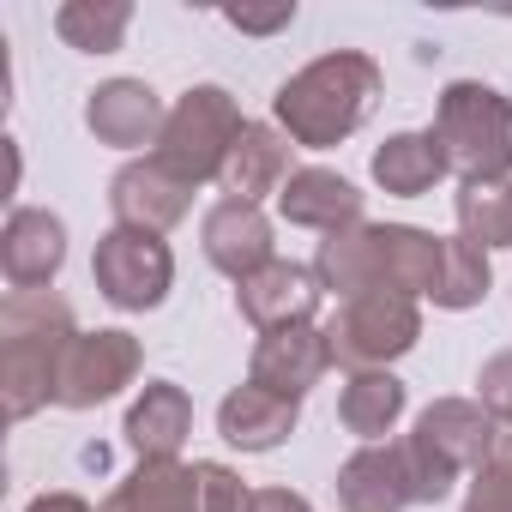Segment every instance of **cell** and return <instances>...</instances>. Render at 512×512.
Masks as SVG:
<instances>
[{
  "instance_id": "52a82bcc",
  "label": "cell",
  "mask_w": 512,
  "mask_h": 512,
  "mask_svg": "<svg viewBox=\"0 0 512 512\" xmlns=\"http://www.w3.org/2000/svg\"><path fill=\"white\" fill-rule=\"evenodd\" d=\"M91 278H97V290H103L115 308L145 314V308H157V302L169 296V284H175V253H169L163 235L115 223V229L97 241V253H91Z\"/></svg>"
},
{
  "instance_id": "cb8c5ba5",
  "label": "cell",
  "mask_w": 512,
  "mask_h": 512,
  "mask_svg": "<svg viewBox=\"0 0 512 512\" xmlns=\"http://www.w3.org/2000/svg\"><path fill=\"white\" fill-rule=\"evenodd\" d=\"M314 278H320V290H332L338 302L368 296V290H374V223H350V229L326 235L320 253H314Z\"/></svg>"
},
{
  "instance_id": "e0dca14e",
  "label": "cell",
  "mask_w": 512,
  "mask_h": 512,
  "mask_svg": "<svg viewBox=\"0 0 512 512\" xmlns=\"http://www.w3.org/2000/svg\"><path fill=\"white\" fill-rule=\"evenodd\" d=\"M302 422V404L284 398V392H266V386H235L223 404H217V434L235 446V452H272L296 434Z\"/></svg>"
},
{
  "instance_id": "4fadbf2b",
  "label": "cell",
  "mask_w": 512,
  "mask_h": 512,
  "mask_svg": "<svg viewBox=\"0 0 512 512\" xmlns=\"http://www.w3.org/2000/svg\"><path fill=\"white\" fill-rule=\"evenodd\" d=\"M440 266H446V241L410 223H374V290H398V296H434L440 290Z\"/></svg>"
},
{
  "instance_id": "f546056e",
  "label": "cell",
  "mask_w": 512,
  "mask_h": 512,
  "mask_svg": "<svg viewBox=\"0 0 512 512\" xmlns=\"http://www.w3.org/2000/svg\"><path fill=\"white\" fill-rule=\"evenodd\" d=\"M464 512H512V458H488L476 470Z\"/></svg>"
},
{
  "instance_id": "1f68e13d",
  "label": "cell",
  "mask_w": 512,
  "mask_h": 512,
  "mask_svg": "<svg viewBox=\"0 0 512 512\" xmlns=\"http://www.w3.org/2000/svg\"><path fill=\"white\" fill-rule=\"evenodd\" d=\"M247 512H314V506H308L302 494H290V488H260Z\"/></svg>"
},
{
  "instance_id": "3957f363",
  "label": "cell",
  "mask_w": 512,
  "mask_h": 512,
  "mask_svg": "<svg viewBox=\"0 0 512 512\" xmlns=\"http://www.w3.org/2000/svg\"><path fill=\"white\" fill-rule=\"evenodd\" d=\"M494 416L470 398H440L422 410L416 434H404V458H410V482H416V506L440 500L464 470H482L494 458Z\"/></svg>"
},
{
  "instance_id": "6da1fadb",
  "label": "cell",
  "mask_w": 512,
  "mask_h": 512,
  "mask_svg": "<svg viewBox=\"0 0 512 512\" xmlns=\"http://www.w3.org/2000/svg\"><path fill=\"white\" fill-rule=\"evenodd\" d=\"M374 97H380V67H374V55L332 49V55L308 61L296 79H284L272 115H278V127L290 133V145L332 151V145H344V139L368 121Z\"/></svg>"
},
{
  "instance_id": "ba28073f",
  "label": "cell",
  "mask_w": 512,
  "mask_h": 512,
  "mask_svg": "<svg viewBox=\"0 0 512 512\" xmlns=\"http://www.w3.org/2000/svg\"><path fill=\"white\" fill-rule=\"evenodd\" d=\"M133 374H139V338L133 332H79L55 362V404L91 410V404L115 398L121 386H133Z\"/></svg>"
},
{
  "instance_id": "7c38bea8",
  "label": "cell",
  "mask_w": 512,
  "mask_h": 512,
  "mask_svg": "<svg viewBox=\"0 0 512 512\" xmlns=\"http://www.w3.org/2000/svg\"><path fill=\"white\" fill-rule=\"evenodd\" d=\"M109 205H115V223L163 235V229H175V223L187 217L193 187H187L175 169H163L157 157H145V163H127V169L109 181Z\"/></svg>"
},
{
  "instance_id": "8992f818",
  "label": "cell",
  "mask_w": 512,
  "mask_h": 512,
  "mask_svg": "<svg viewBox=\"0 0 512 512\" xmlns=\"http://www.w3.org/2000/svg\"><path fill=\"white\" fill-rule=\"evenodd\" d=\"M326 338H332V362H344L350 374H374V368L398 362L404 350H416L422 314L398 290H368L356 302H338Z\"/></svg>"
},
{
  "instance_id": "9a60e30c",
  "label": "cell",
  "mask_w": 512,
  "mask_h": 512,
  "mask_svg": "<svg viewBox=\"0 0 512 512\" xmlns=\"http://www.w3.org/2000/svg\"><path fill=\"white\" fill-rule=\"evenodd\" d=\"M67 260V229L55 211H37V205H19L0 229V266H7V284L13 290H49L55 272Z\"/></svg>"
},
{
  "instance_id": "d6986e66",
  "label": "cell",
  "mask_w": 512,
  "mask_h": 512,
  "mask_svg": "<svg viewBox=\"0 0 512 512\" xmlns=\"http://www.w3.org/2000/svg\"><path fill=\"white\" fill-rule=\"evenodd\" d=\"M284 181H290V133L278 121H247V133L235 139L229 169H223L229 199L260 205L266 193H284Z\"/></svg>"
},
{
  "instance_id": "ac0fdd59",
  "label": "cell",
  "mask_w": 512,
  "mask_h": 512,
  "mask_svg": "<svg viewBox=\"0 0 512 512\" xmlns=\"http://www.w3.org/2000/svg\"><path fill=\"white\" fill-rule=\"evenodd\" d=\"M278 211H284V223H296V229L338 235V229L362 223V193H356V181H344V175H332V169H296V175L284 181V193H278Z\"/></svg>"
},
{
  "instance_id": "603a6c76",
  "label": "cell",
  "mask_w": 512,
  "mask_h": 512,
  "mask_svg": "<svg viewBox=\"0 0 512 512\" xmlns=\"http://www.w3.org/2000/svg\"><path fill=\"white\" fill-rule=\"evenodd\" d=\"M338 416H344V428H350L362 446H380V440L398 428V416H404V380L386 374V368L350 374V386H344V398H338Z\"/></svg>"
},
{
  "instance_id": "44dd1931",
  "label": "cell",
  "mask_w": 512,
  "mask_h": 512,
  "mask_svg": "<svg viewBox=\"0 0 512 512\" xmlns=\"http://www.w3.org/2000/svg\"><path fill=\"white\" fill-rule=\"evenodd\" d=\"M446 175H452V157H446V145H440L434 127L428 133H392L374 151V181L386 193H398V199H416V193L440 187Z\"/></svg>"
},
{
  "instance_id": "2e32d148",
  "label": "cell",
  "mask_w": 512,
  "mask_h": 512,
  "mask_svg": "<svg viewBox=\"0 0 512 512\" xmlns=\"http://www.w3.org/2000/svg\"><path fill=\"white\" fill-rule=\"evenodd\" d=\"M338 500H344V512H404V506H416L404 440H380V446H362L356 458H344Z\"/></svg>"
},
{
  "instance_id": "9c48e42d",
  "label": "cell",
  "mask_w": 512,
  "mask_h": 512,
  "mask_svg": "<svg viewBox=\"0 0 512 512\" xmlns=\"http://www.w3.org/2000/svg\"><path fill=\"white\" fill-rule=\"evenodd\" d=\"M326 368H332V338H326V326H284V332H260L253 362H247V380L302 404V392L320 386Z\"/></svg>"
},
{
  "instance_id": "7402d4cb",
  "label": "cell",
  "mask_w": 512,
  "mask_h": 512,
  "mask_svg": "<svg viewBox=\"0 0 512 512\" xmlns=\"http://www.w3.org/2000/svg\"><path fill=\"white\" fill-rule=\"evenodd\" d=\"M103 512H199V470L175 458H139V470L103 500Z\"/></svg>"
},
{
  "instance_id": "277c9868",
  "label": "cell",
  "mask_w": 512,
  "mask_h": 512,
  "mask_svg": "<svg viewBox=\"0 0 512 512\" xmlns=\"http://www.w3.org/2000/svg\"><path fill=\"white\" fill-rule=\"evenodd\" d=\"M434 133L464 181H506L512 175V97H500L476 79H458L440 91Z\"/></svg>"
},
{
  "instance_id": "ffe728a7",
  "label": "cell",
  "mask_w": 512,
  "mask_h": 512,
  "mask_svg": "<svg viewBox=\"0 0 512 512\" xmlns=\"http://www.w3.org/2000/svg\"><path fill=\"white\" fill-rule=\"evenodd\" d=\"M187 428H193L187 392H181L175 380H145V392L133 398L121 434H127V446H133L139 458H175L181 440H187Z\"/></svg>"
},
{
  "instance_id": "d6a6232c",
  "label": "cell",
  "mask_w": 512,
  "mask_h": 512,
  "mask_svg": "<svg viewBox=\"0 0 512 512\" xmlns=\"http://www.w3.org/2000/svg\"><path fill=\"white\" fill-rule=\"evenodd\" d=\"M25 512H97V506H91V500H79V494H67V488H61V494H37V500H31V506H25Z\"/></svg>"
},
{
  "instance_id": "8fae6325",
  "label": "cell",
  "mask_w": 512,
  "mask_h": 512,
  "mask_svg": "<svg viewBox=\"0 0 512 512\" xmlns=\"http://www.w3.org/2000/svg\"><path fill=\"white\" fill-rule=\"evenodd\" d=\"M235 308H241V320H247V326H260V332L314 326V308H320V278H314V266L272 260L266 272H253V278L235 290Z\"/></svg>"
},
{
  "instance_id": "484cf974",
  "label": "cell",
  "mask_w": 512,
  "mask_h": 512,
  "mask_svg": "<svg viewBox=\"0 0 512 512\" xmlns=\"http://www.w3.org/2000/svg\"><path fill=\"white\" fill-rule=\"evenodd\" d=\"M458 235L470 247H512V187L506 181H464L458 187Z\"/></svg>"
},
{
  "instance_id": "d4e9b609",
  "label": "cell",
  "mask_w": 512,
  "mask_h": 512,
  "mask_svg": "<svg viewBox=\"0 0 512 512\" xmlns=\"http://www.w3.org/2000/svg\"><path fill=\"white\" fill-rule=\"evenodd\" d=\"M133 25V7L127 0H67L55 13V31L67 49H85V55H115L121 37Z\"/></svg>"
},
{
  "instance_id": "5b68a950",
  "label": "cell",
  "mask_w": 512,
  "mask_h": 512,
  "mask_svg": "<svg viewBox=\"0 0 512 512\" xmlns=\"http://www.w3.org/2000/svg\"><path fill=\"white\" fill-rule=\"evenodd\" d=\"M241 133H247V121H241L235 97H229L223 85H193V91L169 109L163 139H157L151 157H157L163 169H175L187 187H205V181H223L229 151H235Z\"/></svg>"
},
{
  "instance_id": "f1b7e54d",
  "label": "cell",
  "mask_w": 512,
  "mask_h": 512,
  "mask_svg": "<svg viewBox=\"0 0 512 512\" xmlns=\"http://www.w3.org/2000/svg\"><path fill=\"white\" fill-rule=\"evenodd\" d=\"M476 404L494 416V422H512V350L488 356L482 374H476Z\"/></svg>"
},
{
  "instance_id": "83f0119b",
  "label": "cell",
  "mask_w": 512,
  "mask_h": 512,
  "mask_svg": "<svg viewBox=\"0 0 512 512\" xmlns=\"http://www.w3.org/2000/svg\"><path fill=\"white\" fill-rule=\"evenodd\" d=\"M199 470V512H247L253 494L241 488V476L229 464H193Z\"/></svg>"
},
{
  "instance_id": "7a4b0ae2",
  "label": "cell",
  "mask_w": 512,
  "mask_h": 512,
  "mask_svg": "<svg viewBox=\"0 0 512 512\" xmlns=\"http://www.w3.org/2000/svg\"><path fill=\"white\" fill-rule=\"evenodd\" d=\"M79 338L73 308L55 290H13L0 308V392L7 416L25 422L55 398V362Z\"/></svg>"
},
{
  "instance_id": "5bb4252c",
  "label": "cell",
  "mask_w": 512,
  "mask_h": 512,
  "mask_svg": "<svg viewBox=\"0 0 512 512\" xmlns=\"http://www.w3.org/2000/svg\"><path fill=\"white\" fill-rule=\"evenodd\" d=\"M163 121H169V109L157 103V91H151L145 79H109V85H97L91 103H85V127H91L103 145H115V151L157 145V139H163Z\"/></svg>"
},
{
  "instance_id": "4dcf8cb0",
  "label": "cell",
  "mask_w": 512,
  "mask_h": 512,
  "mask_svg": "<svg viewBox=\"0 0 512 512\" xmlns=\"http://www.w3.org/2000/svg\"><path fill=\"white\" fill-rule=\"evenodd\" d=\"M235 31H247V37H266V31H284L290 19H296V7H290V0H284V7H229L223 13Z\"/></svg>"
},
{
  "instance_id": "4316f807",
  "label": "cell",
  "mask_w": 512,
  "mask_h": 512,
  "mask_svg": "<svg viewBox=\"0 0 512 512\" xmlns=\"http://www.w3.org/2000/svg\"><path fill=\"white\" fill-rule=\"evenodd\" d=\"M488 296V260H482V247H470L464 235L446 241V266H440V290H434V308H476Z\"/></svg>"
},
{
  "instance_id": "30bf717a",
  "label": "cell",
  "mask_w": 512,
  "mask_h": 512,
  "mask_svg": "<svg viewBox=\"0 0 512 512\" xmlns=\"http://www.w3.org/2000/svg\"><path fill=\"white\" fill-rule=\"evenodd\" d=\"M199 235H205V260L223 278H235V284H247L253 272L272 266V217L253 205V199H217L205 211V229Z\"/></svg>"
}]
</instances>
